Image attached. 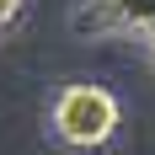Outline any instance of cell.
<instances>
[{"label": "cell", "instance_id": "4", "mask_svg": "<svg viewBox=\"0 0 155 155\" xmlns=\"http://www.w3.org/2000/svg\"><path fill=\"white\" fill-rule=\"evenodd\" d=\"M139 43H144V59H150V64H155V21H150V27H144V32H139Z\"/></svg>", "mask_w": 155, "mask_h": 155}, {"label": "cell", "instance_id": "3", "mask_svg": "<svg viewBox=\"0 0 155 155\" xmlns=\"http://www.w3.org/2000/svg\"><path fill=\"white\" fill-rule=\"evenodd\" d=\"M21 11H27V0H0V32H11L21 21Z\"/></svg>", "mask_w": 155, "mask_h": 155}, {"label": "cell", "instance_id": "1", "mask_svg": "<svg viewBox=\"0 0 155 155\" xmlns=\"http://www.w3.org/2000/svg\"><path fill=\"white\" fill-rule=\"evenodd\" d=\"M118 123H123V107L96 80H70L48 102V128H54V139L64 150H86V155L107 150L112 134H118Z\"/></svg>", "mask_w": 155, "mask_h": 155}, {"label": "cell", "instance_id": "2", "mask_svg": "<svg viewBox=\"0 0 155 155\" xmlns=\"http://www.w3.org/2000/svg\"><path fill=\"white\" fill-rule=\"evenodd\" d=\"M155 21V0H80L75 32L80 38H112V32H144Z\"/></svg>", "mask_w": 155, "mask_h": 155}]
</instances>
